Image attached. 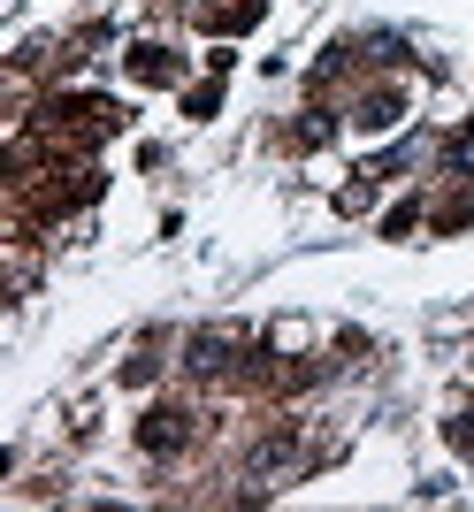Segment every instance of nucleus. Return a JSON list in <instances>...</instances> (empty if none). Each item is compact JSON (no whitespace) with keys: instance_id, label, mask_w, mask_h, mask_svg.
<instances>
[{"instance_id":"1","label":"nucleus","mask_w":474,"mask_h":512,"mask_svg":"<svg viewBox=\"0 0 474 512\" xmlns=\"http://www.w3.org/2000/svg\"><path fill=\"white\" fill-rule=\"evenodd\" d=\"M184 444V421H176V413H153L146 421V451H176Z\"/></svg>"},{"instance_id":"2","label":"nucleus","mask_w":474,"mask_h":512,"mask_svg":"<svg viewBox=\"0 0 474 512\" xmlns=\"http://www.w3.org/2000/svg\"><path fill=\"white\" fill-rule=\"evenodd\" d=\"M452 169H459V176H474V130H467V138L452 146Z\"/></svg>"}]
</instances>
